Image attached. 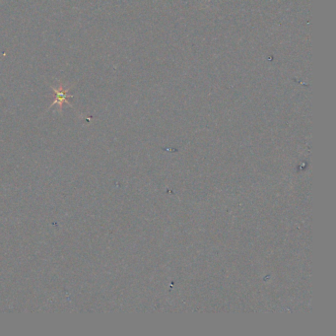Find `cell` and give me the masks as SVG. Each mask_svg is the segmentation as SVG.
<instances>
[{
  "label": "cell",
  "mask_w": 336,
  "mask_h": 336,
  "mask_svg": "<svg viewBox=\"0 0 336 336\" xmlns=\"http://www.w3.org/2000/svg\"><path fill=\"white\" fill-rule=\"evenodd\" d=\"M51 88H52V91L54 92V101L51 104V106L49 107V109L51 107L57 105L59 107V110L61 111V109H62V107H63L64 104L69 105L68 102V98L73 97V96L68 95V91H69L70 88H65L64 85L61 82H59V86L58 87H51ZM69 106L71 107V105H69Z\"/></svg>",
  "instance_id": "cell-1"
}]
</instances>
